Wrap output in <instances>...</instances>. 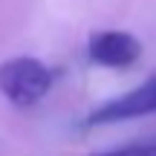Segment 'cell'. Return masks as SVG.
<instances>
[{
    "instance_id": "cell-2",
    "label": "cell",
    "mask_w": 156,
    "mask_h": 156,
    "mask_svg": "<svg viewBox=\"0 0 156 156\" xmlns=\"http://www.w3.org/2000/svg\"><path fill=\"white\" fill-rule=\"evenodd\" d=\"M87 55L93 64L107 69H127L142 58V41L122 29H101L87 41Z\"/></svg>"
},
{
    "instance_id": "cell-4",
    "label": "cell",
    "mask_w": 156,
    "mask_h": 156,
    "mask_svg": "<svg viewBox=\"0 0 156 156\" xmlns=\"http://www.w3.org/2000/svg\"><path fill=\"white\" fill-rule=\"evenodd\" d=\"M93 156H156V142H139V145L116 147V151H104V153H93Z\"/></svg>"
},
{
    "instance_id": "cell-1",
    "label": "cell",
    "mask_w": 156,
    "mask_h": 156,
    "mask_svg": "<svg viewBox=\"0 0 156 156\" xmlns=\"http://www.w3.org/2000/svg\"><path fill=\"white\" fill-rule=\"evenodd\" d=\"M52 69L32 55L9 58L0 64V95L15 107H35L52 90Z\"/></svg>"
},
{
    "instance_id": "cell-3",
    "label": "cell",
    "mask_w": 156,
    "mask_h": 156,
    "mask_svg": "<svg viewBox=\"0 0 156 156\" xmlns=\"http://www.w3.org/2000/svg\"><path fill=\"white\" fill-rule=\"evenodd\" d=\"M156 113V75L147 78L145 84H139L136 90L119 95V98L107 101V104L95 107L87 116L90 127H98V124H116V122H130V119H142Z\"/></svg>"
}]
</instances>
